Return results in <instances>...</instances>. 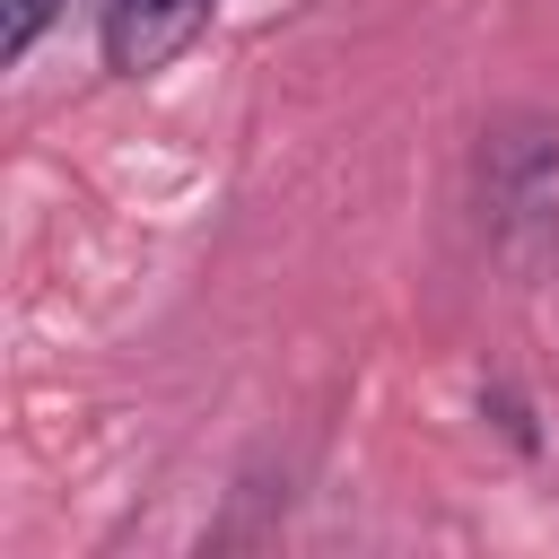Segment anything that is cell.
<instances>
[{"label": "cell", "instance_id": "cell-2", "mask_svg": "<svg viewBox=\"0 0 559 559\" xmlns=\"http://www.w3.org/2000/svg\"><path fill=\"white\" fill-rule=\"evenodd\" d=\"M210 9L218 0H105V61L122 79H148L210 26Z\"/></svg>", "mask_w": 559, "mask_h": 559}, {"label": "cell", "instance_id": "cell-3", "mask_svg": "<svg viewBox=\"0 0 559 559\" xmlns=\"http://www.w3.org/2000/svg\"><path fill=\"white\" fill-rule=\"evenodd\" d=\"M52 9H61V0H9V26H0V52H9V61H26Z\"/></svg>", "mask_w": 559, "mask_h": 559}, {"label": "cell", "instance_id": "cell-1", "mask_svg": "<svg viewBox=\"0 0 559 559\" xmlns=\"http://www.w3.org/2000/svg\"><path fill=\"white\" fill-rule=\"evenodd\" d=\"M480 183H489V227L507 245H550L559 236V131L507 122L480 157Z\"/></svg>", "mask_w": 559, "mask_h": 559}]
</instances>
